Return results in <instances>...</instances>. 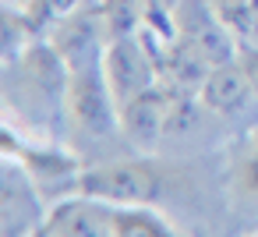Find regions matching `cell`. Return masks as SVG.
Masks as SVG:
<instances>
[{
  "instance_id": "1",
  "label": "cell",
  "mask_w": 258,
  "mask_h": 237,
  "mask_svg": "<svg viewBox=\"0 0 258 237\" xmlns=\"http://www.w3.org/2000/svg\"><path fill=\"white\" fill-rule=\"evenodd\" d=\"M0 152L18 159L29 177L36 181L39 195L50 202H60L68 195H78L82 188V173H85V159L71 142H57L46 135H32L25 128H18L15 121L4 117V131H0Z\"/></svg>"
},
{
  "instance_id": "2",
  "label": "cell",
  "mask_w": 258,
  "mask_h": 237,
  "mask_svg": "<svg viewBox=\"0 0 258 237\" xmlns=\"http://www.w3.org/2000/svg\"><path fill=\"white\" fill-rule=\"evenodd\" d=\"M195 106H202L198 92L156 82L145 92L131 96L127 103H120V142L131 145L142 156H152V149L159 145V138L166 131H177V128L191 124Z\"/></svg>"
},
{
  "instance_id": "3",
  "label": "cell",
  "mask_w": 258,
  "mask_h": 237,
  "mask_svg": "<svg viewBox=\"0 0 258 237\" xmlns=\"http://www.w3.org/2000/svg\"><path fill=\"white\" fill-rule=\"evenodd\" d=\"M120 138V106L110 92L103 64L71 71L68 82V142L75 149Z\"/></svg>"
},
{
  "instance_id": "4",
  "label": "cell",
  "mask_w": 258,
  "mask_h": 237,
  "mask_svg": "<svg viewBox=\"0 0 258 237\" xmlns=\"http://www.w3.org/2000/svg\"><path fill=\"white\" fill-rule=\"evenodd\" d=\"M78 191L96 195V198L113 202V205H135V202L156 205L166 195V166H159L152 156H142V152L135 159L85 166Z\"/></svg>"
},
{
  "instance_id": "5",
  "label": "cell",
  "mask_w": 258,
  "mask_h": 237,
  "mask_svg": "<svg viewBox=\"0 0 258 237\" xmlns=\"http://www.w3.org/2000/svg\"><path fill=\"white\" fill-rule=\"evenodd\" d=\"M173 39L191 46L212 68L233 61L237 50H240L237 32L223 22V15L209 4V0H180L177 18H173Z\"/></svg>"
},
{
  "instance_id": "6",
  "label": "cell",
  "mask_w": 258,
  "mask_h": 237,
  "mask_svg": "<svg viewBox=\"0 0 258 237\" xmlns=\"http://www.w3.org/2000/svg\"><path fill=\"white\" fill-rule=\"evenodd\" d=\"M46 209L50 205L39 195L36 181L29 177V170L18 159L4 156V163H0V233L4 237L39 233Z\"/></svg>"
},
{
  "instance_id": "7",
  "label": "cell",
  "mask_w": 258,
  "mask_h": 237,
  "mask_svg": "<svg viewBox=\"0 0 258 237\" xmlns=\"http://www.w3.org/2000/svg\"><path fill=\"white\" fill-rule=\"evenodd\" d=\"M46 39L64 57L68 71H82V68L103 64V53H106V43H110V29H106L103 8L99 4H92V8L78 4L68 18H60L53 25V32Z\"/></svg>"
},
{
  "instance_id": "8",
  "label": "cell",
  "mask_w": 258,
  "mask_h": 237,
  "mask_svg": "<svg viewBox=\"0 0 258 237\" xmlns=\"http://www.w3.org/2000/svg\"><path fill=\"white\" fill-rule=\"evenodd\" d=\"M103 75H106V82H110V92H113L117 106L159 82L156 61H152V53H149V46H145L142 32L110 36L106 53H103Z\"/></svg>"
},
{
  "instance_id": "9",
  "label": "cell",
  "mask_w": 258,
  "mask_h": 237,
  "mask_svg": "<svg viewBox=\"0 0 258 237\" xmlns=\"http://www.w3.org/2000/svg\"><path fill=\"white\" fill-rule=\"evenodd\" d=\"M39 237H113V202L82 191L50 202Z\"/></svg>"
},
{
  "instance_id": "10",
  "label": "cell",
  "mask_w": 258,
  "mask_h": 237,
  "mask_svg": "<svg viewBox=\"0 0 258 237\" xmlns=\"http://www.w3.org/2000/svg\"><path fill=\"white\" fill-rule=\"evenodd\" d=\"M198 103H202V110H209L216 117H240L247 106H258V96H254L240 61L233 57L226 64H216L205 75V82L198 89Z\"/></svg>"
},
{
  "instance_id": "11",
  "label": "cell",
  "mask_w": 258,
  "mask_h": 237,
  "mask_svg": "<svg viewBox=\"0 0 258 237\" xmlns=\"http://www.w3.org/2000/svg\"><path fill=\"white\" fill-rule=\"evenodd\" d=\"M173 233H177L173 219H166L149 202L113 205V237H173Z\"/></svg>"
},
{
  "instance_id": "12",
  "label": "cell",
  "mask_w": 258,
  "mask_h": 237,
  "mask_svg": "<svg viewBox=\"0 0 258 237\" xmlns=\"http://www.w3.org/2000/svg\"><path fill=\"white\" fill-rule=\"evenodd\" d=\"M240 43H258V0H209Z\"/></svg>"
},
{
  "instance_id": "13",
  "label": "cell",
  "mask_w": 258,
  "mask_h": 237,
  "mask_svg": "<svg viewBox=\"0 0 258 237\" xmlns=\"http://www.w3.org/2000/svg\"><path fill=\"white\" fill-rule=\"evenodd\" d=\"M75 8H78V0H25V11L22 15L29 18V25L36 29V36H50L53 25L60 18H68Z\"/></svg>"
},
{
  "instance_id": "14",
  "label": "cell",
  "mask_w": 258,
  "mask_h": 237,
  "mask_svg": "<svg viewBox=\"0 0 258 237\" xmlns=\"http://www.w3.org/2000/svg\"><path fill=\"white\" fill-rule=\"evenodd\" d=\"M110 36H127L142 29V0H99Z\"/></svg>"
},
{
  "instance_id": "15",
  "label": "cell",
  "mask_w": 258,
  "mask_h": 237,
  "mask_svg": "<svg viewBox=\"0 0 258 237\" xmlns=\"http://www.w3.org/2000/svg\"><path fill=\"white\" fill-rule=\"evenodd\" d=\"M177 8H180V0H142V29L159 39H173Z\"/></svg>"
},
{
  "instance_id": "16",
  "label": "cell",
  "mask_w": 258,
  "mask_h": 237,
  "mask_svg": "<svg viewBox=\"0 0 258 237\" xmlns=\"http://www.w3.org/2000/svg\"><path fill=\"white\" fill-rule=\"evenodd\" d=\"M237 61H240V68H244V75H247V82L258 96V43H240Z\"/></svg>"
},
{
  "instance_id": "17",
  "label": "cell",
  "mask_w": 258,
  "mask_h": 237,
  "mask_svg": "<svg viewBox=\"0 0 258 237\" xmlns=\"http://www.w3.org/2000/svg\"><path fill=\"white\" fill-rule=\"evenodd\" d=\"M240 184H244V188L258 198V152H254V156L240 166Z\"/></svg>"
},
{
  "instance_id": "18",
  "label": "cell",
  "mask_w": 258,
  "mask_h": 237,
  "mask_svg": "<svg viewBox=\"0 0 258 237\" xmlns=\"http://www.w3.org/2000/svg\"><path fill=\"white\" fill-rule=\"evenodd\" d=\"M254 152H258V135H254Z\"/></svg>"
}]
</instances>
